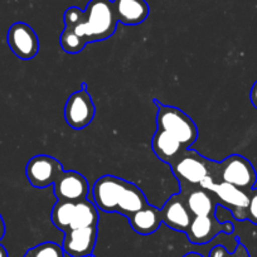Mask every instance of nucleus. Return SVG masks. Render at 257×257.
<instances>
[{"instance_id":"f257e3e1","label":"nucleus","mask_w":257,"mask_h":257,"mask_svg":"<svg viewBox=\"0 0 257 257\" xmlns=\"http://www.w3.org/2000/svg\"><path fill=\"white\" fill-rule=\"evenodd\" d=\"M218 164L194 150L185 149L170 164V168L179 183L180 189L199 185L209 190L212 185L219 183Z\"/></svg>"},{"instance_id":"f03ea898","label":"nucleus","mask_w":257,"mask_h":257,"mask_svg":"<svg viewBox=\"0 0 257 257\" xmlns=\"http://www.w3.org/2000/svg\"><path fill=\"white\" fill-rule=\"evenodd\" d=\"M116 19L111 0H90L85 9V22L72 29L86 43L105 41L116 31Z\"/></svg>"},{"instance_id":"7ed1b4c3","label":"nucleus","mask_w":257,"mask_h":257,"mask_svg":"<svg viewBox=\"0 0 257 257\" xmlns=\"http://www.w3.org/2000/svg\"><path fill=\"white\" fill-rule=\"evenodd\" d=\"M158 106L157 112V126L169 133L170 135L179 140L184 148L189 149L190 145L196 142L198 138V128L194 121L183 112L182 110L173 106H164L154 101Z\"/></svg>"},{"instance_id":"20e7f679","label":"nucleus","mask_w":257,"mask_h":257,"mask_svg":"<svg viewBox=\"0 0 257 257\" xmlns=\"http://www.w3.org/2000/svg\"><path fill=\"white\" fill-rule=\"evenodd\" d=\"M218 180L249 192L257 182V173L248 159L232 154L218 164Z\"/></svg>"},{"instance_id":"39448f33","label":"nucleus","mask_w":257,"mask_h":257,"mask_svg":"<svg viewBox=\"0 0 257 257\" xmlns=\"http://www.w3.org/2000/svg\"><path fill=\"white\" fill-rule=\"evenodd\" d=\"M96 108L86 88L72 93L64 106V120L75 130H81L92 122Z\"/></svg>"},{"instance_id":"423d86ee","label":"nucleus","mask_w":257,"mask_h":257,"mask_svg":"<svg viewBox=\"0 0 257 257\" xmlns=\"http://www.w3.org/2000/svg\"><path fill=\"white\" fill-rule=\"evenodd\" d=\"M127 182L115 175H103L93 184L92 194L96 207L103 212H117L118 203L122 197Z\"/></svg>"},{"instance_id":"0eeeda50","label":"nucleus","mask_w":257,"mask_h":257,"mask_svg":"<svg viewBox=\"0 0 257 257\" xmlns=\"http://www.w3.org/2000/svg\"><path fill=\"white\" fill-rule=\"evenodd\" d=\"M63 172L61 163L49 155H36L27 163L26 175L28 182L36 188L53 185Z\"/></svg>"},{"instance_id":"6e6552de","label":"nucleus","mask_w":257,"mask_h":257,"mask_svg":"<svg viewBox=\"0 0 257 257\" xmlns=\"http://www.w3.org/2000/svg\"><path fill=\"white\" fill-rule=\"evenodd\" d=\"M7 42L11 51L23 61L33 59L39 51V41L36 32L23 22L12 24L7 34Z\"/></svg>"},{"instance_id":"1a4fd4ad","label":"nucleus","mask_w":257,"mask_h":257,"mask_svg":"<svg viewBox=\"0 0 257 257\" xmlns=\"http://www.w3.org/2000/svg\"><path fill=\"white\" fill-rule=\"evenodd\" d=\"M212 193L217 199V203L226 207L237 221H247V209L249 203V192L228 183L219 182L211 187Z\"/></svg>"},{"instance_id":"9d476101","label":"nucleus","mask_w":257,"mask_h":257,"mask_svg":"<svg viewBox=\"0 0 257 257\" xmlns=\"http://www.w3.org/2000/svg\"><path fill=\"white\" fill-rule=\"evenodd\" d=\"M234 229L231 222L221 223L214 216L193 217L189 228L187 229L188 239L194 244H204L211 242L217 234L232 233Z\"/></svg>"},{"instance_id":"9b49d317","label":"nucleus","mask_w":257,"mask_h":257,"mask_svg":"<svg viewBox=\"0 0 257 257\" xmlns=\"http://www.w3.org/2000/svg\"><path fill=\"white\" fill-rule=\"evenodd\" d=\"M54 196L59 201L78 202L87 199L88 182L82 174L73 170L62 172L54 182Z\"/></svg>"},{"instance_id":"f8f14e48","label":"nucleus","mask_w":257,"mask_h":257,"mask_svg":"<svg viewBox=\"0 0 257 257\" xmlns=\"http://www.w3.org/2000/svg\"><path fill=\"white\" fill-rule=\"evenodd\" d=\"M97 239V227L68 229L64 232L62 248L71 257L91 256Z\"/></svg>"},{"instance_id":"ddd939ff","label":"nucleus","mask_w":257,"mask_h":257,"mask_svg":"<svg viewBox=\"0 0 257 257\" xmlns=\"http://www.w3.org/2000/svg\"><path fill=\"white\" fill-rule=\"evenodd\" d=\"M163 223L178 232H187L193 216L180 193L173 194L160 209Z\"/></svg>"},{"instance_id":"4468645a","label":"nucleus","mask_w":257,"mask_h":257,"mask_svg":"<svg viewBox=\"0 0 257 257\" xmlns=\"http://www.w3.org/2000/svg\"><path fill=\"white\" fill-rule=\"evenodd\" d=\"M179 193L184 198L185 204L193 217L214 216L218 203L211 190L197 185V187L183 188Z\"/></svg>"},{"instance_id":"2eb2a0df","label":"nucleus","mask_w":257,"mask_h":257,"mask_svg":"<svg viewBox=\"0 0 257 257\" xmlns=\"http://www.w3.org/2000/svg\"><path fill=\"white\" fill-rule=\"evenodd\" d=\"M112 4L116 19L125 26H137L149 16L150 9L145 0H113Z\"/></svg>"},{"instance_id":"dca6fc26","label":"nucleus","mask_w":257,"mask_h":257,"mask_svg":"<svg viewBox=\"0 0 257 257\" xmlns=\"http://www.w3.org/2000/svg\"><path fill=\"white\" fill-rule=\"evenodd\" d=\"M152 148L158 159L169 165L187 149L179 140L162 128H158L153 135Z\"/></svg>"},{"instance_id":"f3484780","label":"nucleus","mask_w":257,"mask_h":257,"mask_svg":"<svg viewBox=\"0 0 257 257\" xmlns=\"http://www.w3.org/2000/svg\"><path fill=\"white\" fill-rule=\"evenodd\" d=\"M128 222H130L132 228L137 233L143 234V236L154 233L163 223L160 211L150 204H147L142 209L133 213L128 217Z\"/></svg>"},{"instance_id":"a211bd4d","label":"nucleus","mask_w":257,"mask_h":257,"mask_svg":"<svg viewBox=\"0 0 257 257\" xmlns=\"http://www.w3.org/2000/svg\"><path fill=\"white\" fill-rule=\"evenodd\" d=\"M147 204L148 202L143 190L138 185L127 182L122 193V197L120 199V203H118L117 213H121L128 218L133 213L142 209Z\"/></svg>"},{"instance_id":"6ab92c4d","label":"nucleus","mask_w":257,"mask_h":257,"mask_svg":"<svg viewBox=\"0 0 257 257\" xmlns=\"http://www.w3.org/2000/svg\"><path fill=\"white\" fill-rule=\"evenodd\" d=\"M98 212L97 207L88 199L76 202L75 212H73L72 223L70 229L87 228V227H97Z\"/></svg>"},{"instance_id":"aec40b11","label":"nucleus","mask_w":257,"mask_h":257,"mask_svg":"<svg viewBox=\"0 0 257 257\" xmlns=\"http://www.w3.org/2000/svg\"><path fill=\"white\" fill-rule=\"evenodd\" d=\"M75 204L76 202L59 201V199H57L56 204L53 206L51 216L52 222L62 232H67L71 228L73 212H75Z\"/></svg>"},{"instance_id":"412c9836","label":"nucleus","mask_w":257,"mask_h":257,"mask_svg":"<svg viewBox=\"0 0 257 257\" xmlns=\"http://www.w3.org/2000/svg\"><path fill=\"white\" fill-rule=\"evenodd\" d=\"M61 46L63 48L64 52H67V53H80L85 46L86 41L83 38H81L78 34H76L72 29L64 28V31L62 32L61 34Z\"/></svg>"},{"instance_id":"4be33fe9","label":"nucleus","mask_w":257,"mask_h":257,"mask_svg":"<svg viewBox=\"0 0 257 257\" xmlns=\"http://www.w3.org/2000/svg\"><path fill=\"white\" fill-rule=\"evenodd\" d=\"M23 257H64V251L54 242H43L29 248Z\"/></svg>"},{"instance_id":"5701e85b","label":"nucleus","mask_w":257,"mask_h":257,"mask_svg":"<svg viewBox=\"0 0 257 257\" xmlns=\"http://www.w3.org/2000/svg\"><path fill=\"white\" fill-rule=\"evenodd\" d=\"M64 28H75L85 22V11L77 7H71L64 12Z\"/></svg>"},{"instance_id":"b1692460","label":"nucleus","mask_w":257,"mask_h":257,"mask_svg":"<svg viewBox=\"0 0 257 257\" xmlns=\"http://www.w3.org/2000/svg\"><path fill=\"white\" fill-rule=\"evenodd\" d=\"M209 257H249V253L244 244L238 242L236 249L232 253H229L223 246H216L209 253Z\"/></svg>"},{"instance_id":"393cba45","label":"nucleus","mask_w":257,"mask_h":257,"mask_svg":"<svg viewBox=\"0 0 257 257\" xmlns=\"http://www.w3.org/2000/svg\"><path fill=\"white\" fill-rule=\"evenodd\" d=\"M247 221L257 226V188L249 192V203L247 209Z\"/></svg>"},{"instance_id":"a878e982","label":"nucleus","mask_w":257,"mask_h":257,"mask_svg":"<svg viewBox=\"0 0 257 257\" xmlns=\"http://www.w3.org/2000/svg\"><path fill=\"white\" fill-rule=\"evenodd\" d=\"M249 97H251L252 105H253V107L257 110V81L254 82V85L252 86L251 95H249Z\"/></svg>"},{"instance_id":"bb28decb","label":"nucleus","mask_w":257,"mask_h":257,"mask_svg":"<svg viewBox=\"0 0 257 257\" xmlns=\"http://www.w3.org/2000/svg\"><path fill=\"white\" fill-rule=\"evenodd\" d=\"M4 234H6V224H4L3 217H2V214H0V241L3 239Z\"/></svg>"},{"instance_id":"cd10ccee","label":"nucleus","mask_w":257,"mask_h":257,"mask_svg":"<svg viewBox=\"0 0 257 257\" xmlns=\"http://www.w3.org/2000/svg\"><path fill=\"white\" fill-rule=\"evenodd\" d=\"M0 257H8V252L2 244H0Z\"/></svg>"},{"instance_id":"c85d7f7f","label":"nucleus","mask_w":257,"mask_h":257,"mask_svg":"<svg viewBox=\"0 0 257 257\" xmlns=\"http://www.w3.org/2000/svg\"><path fill=\"white\" fill-rule=\"evenodd\" d=\"M183 257H203V256L199 253H196V252H189V253H187L185 256H183Z\"/></svg>"}]
</instances>
